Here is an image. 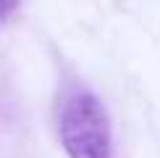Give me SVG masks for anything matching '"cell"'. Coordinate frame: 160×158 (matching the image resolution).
Segmentation results:
<instances>
[{
  "label": "cell",
  "mask_w": 160,
  "mask_h": 158,
  "mask_svg": "<svg viewBox=\"0 0 160 158\" xmlns=\"http://www.w3.org/2000/svg\"><path fill=\"white\" fill-rule=\"evenodd\" d=\"M58 137L68 158H113L108 113L89 90H76L61 103Z\"/></svg>",
  "instance_id": "cell-1"
},
{
  "label": "cell",
  "mask_w": 160,
  "mask_h": 158,
  "mask_svg": "<svg viewBox=\"0 0 160 158\" xmlns=\"http://www.w3.org/2000/svg\"><path fill=\"white\" fill-rule=\"evenodd\" d=\"M18 5V0H0V16H5V13H11L13 8Z\"/></svg>",
  "instance_id": "cell-2"
}]
</instances>
